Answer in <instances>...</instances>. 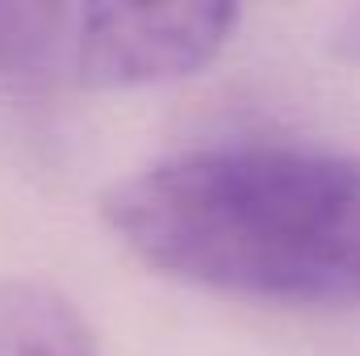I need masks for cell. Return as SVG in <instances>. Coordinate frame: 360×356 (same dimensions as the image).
Here are the masks:
<instances>
[{"label": "cell", "instance_id": "1", "mask_svg": "<svg viewBox=\"0 0 360 356\" xmlns=\"http://www.w3.org/2000/svg\"><path fill=\"white\" fill-rule=\"evenodd\" d=\"M147 268L281 306L360 302V155L222 143L155 160L101 197Z\"/></svg>", "mask_w": 360, "mask_h": 356}, {"label": "cell", "instance_id": "2", "mask_svg": "<svg viewBox=\"0 0 360 356\" xmlns=\"http://www.w3.org/2000/svg\"><path fill=\"white\" fill-rule=\"evenodd\" d=\"M231 4H0V80L13 89H143L201 72L226 46Z\"/></svg>", "mask_w": 360, "mask_h": 356}, {"label": "cell", "instance_id": "3", "mask_svg": "<svg viewBox=\"0 0 360 356\" xmlns=\"http://www.w3.org/2000/svg\"><path fill=\"white\" fill-rule=\"evenodd\" d=\"M0 356H101L89 319L42 281H0Z\"/></svg>", "mask_w": 360, "mask_h": 356}, {"label": "cell", "instance_id": "4", "mask_svg": "<svg viewBox=\"0 0 360 356\" xmlns=\"http://www.w3.org/2000/svg\"><path fill=\"white\" fill-rule=\"evenodd\" d=\"M331 42H335V51H340V55H352V59H360V8L344 13V17L335 21Z\"/></svg>", "mask_w": 360, "mask_h": 356}]
</instances>
